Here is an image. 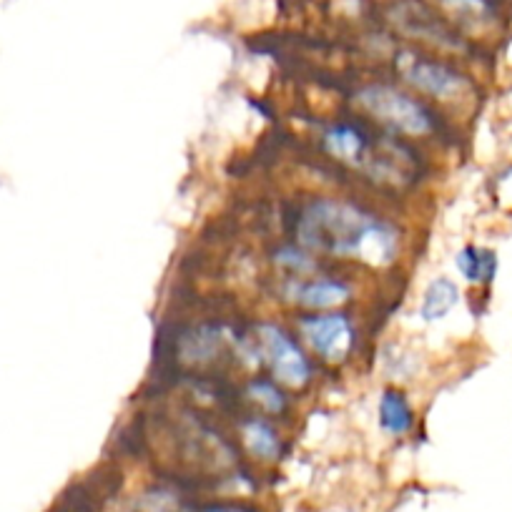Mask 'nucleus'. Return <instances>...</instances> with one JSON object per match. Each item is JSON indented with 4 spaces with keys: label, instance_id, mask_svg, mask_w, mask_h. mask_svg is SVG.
I'll return each mask as SVG.
<instances>
[{
    "label": "nucleus",
    "instance_id": "obj_3",
    "mask_svg": "<svg viewBox=\"0 0 512 512\" xmlns=\"http://www.w3.org/2000/svg\"><path fill=\"white\" fill-rule=\"evenodd\" d=\"M395 71L405 86L442 106H475L477 83L457 63L440 56H425L415 48H402L395 53Z\"/></svg>",
    "mask_w": 512,
    "mask_h": 512
},
{
    "label": "nucleus",
    "instance_id": "obj_10",
    "mask_svg": "<svg viewBox=\"0 0 512 512\" xmlns=\"http://www.w3.org/2000/svg\"><path fill=\"white\" fill-rule=\"evenodd\" d=\"M462 289L455 279L450 277H437L427 284L425 294H422V307L420 317L425 322H442L452 309L460 304Z\"/></svg>",
    "mask_w": 512,
    "mask_h": 512
},
{
    "label": "nucleus",
    "instance_id": "obj_4",
    "mask_svg": "<svg viewBox=\"0 0 512 512\" xmlns=\"http://www.w3.org/2000/svg\"><path fill=\"white\" fill-rule=\"evenodd\" d=\"M256 354L262 357L272 372L274 382L292 390H302L312 382V359L307 357L304 347L294 334H289L277 324H259L256 327Z\"/></svg>",
    "mask_w": 512,
    "mask_h": 512
},
{
    "label": "nucleus",
    "instance_id": "obj_7",
    "mask_svg": "<svg viewBox=\"0 0 512 512\" xmlns=\"http://www.w3.org/2000/svg\"><path fill=\"white\" fill-rule=\"evenodd\" d=\"M284 297L304 312H332L352 299V284L342 277L314 274L307 279H287Z\"/></svg>",
    "mask_w": 512,
    "mask_h": 512
},
{
    "label": "nucleus",
    "instance_id": "obj_2",
    "mask_svg": "<svg viewBox=\"0 0 512 512\" xmlns=\"http://www.w3.org/2000/svg\"><path fill=\"white\" fill-rule=\"evenodd\" d=\"M352 101L359 113L372 118L377 126H382V131L400 139H425L440 131V113L417 93L392 83H364L354 91Z\"/></svg>",
    "mask_w": 512,
    "mask_h": 512
},
{
    "label": "nucleus",
    "instance_id": "obj_9",
    "mask_svg": "<svg viewBox=\"0 0 512 512\" xmlns=\"http://www.w3.org/2000/svg\"><path fill=\"white\" fill-rule=\"evenodd\" d=\"M241 442H244L246 452L259 462H277L282 457V437H279L277 427L264 417H249L241 425Z\"/></svg>",
    "mask_w": 512,
    "mask_h": 512
},
{
    "label": "nucleus",
    "instance_id": "obj_12",
    "mask_svg": "<svg viewBox=\"0 0 512 512\" xmlns=\"http://www.w3.org/2000/svg\"><path fill=\"white\" fill-rule=\"evenodd\" d=\"M272 262L274 267L279 269V272L287 274V279H307V277H314L319 269V262L317 256L309 254L307 249H302V246L294 241V244H282L274 249L272 254Z\"/></svg>",
    "mask_w": 512,
    "mask_h": 512
},
{
    "label": "nucleus",
    "instance_id": "obj_11",
    "mask_svg": "<svg viewBox=\"0 0 512 512\" xmlns=\"http://www.w3.org/2000/svg\"><path fill=\"white\" fill-rule=\"evenodd\" d=\"M379 425L387 435L402 437L415 427V410L402 390H387L379 397Z\"/></svg>",
    "mask_w": 512,
    "mask_h": 512
},
{
    "label": "nucleus",
    "instance_id": "obj_6",
    "mask_svg": "<svg viewBox=\"0 0 512 512\" xmlns=\"http://www.w3.org/2000/svg\"><path fill=\"white\" fill-rule=\"evenodd\" d=\"M437 16L470 41H487L502 28L497 0H430Z\"/></svg>",
    "mask_w": 512,
    "mask_h": 512
},
{
    "label": "nucleus",
    "instance_id": "obj_1",
    "mask_svg": "<svg viewBox=\"0 0 512 512\" xmlns=\"http://www.w3.org/2000/svg\"><path fill=\"white\" fill-rule=\"evenodd\" d=\"M294 239L309 254L390 267L400 254V231L344 196H317L299 209Z\"/></svg>",
    "mask_w": 512,
    "mask_h": 512
},
{
    "label": "nucleus",
    "instance_id": "obj_13",
    "mask_svg": "<svg viewBox=\"0 0 512 512\" xmlns=\"http://www.w3.org/2000/svg\"><path fill=\"white\" fill-rule=\"evenodd\" d=\"M246 397H249L259 410L267 412V415L272 417L284 415V412L289 410L287 395L279 390V382H274V379H267V377L249 379V384H246Z\"/></svg>",
    "mask_w": 512,
    "mask_h": 512
},
{
    "label": "nucleus",
    "instance_id": "obj_14",
    "mask_svg": "<svg viewBox=\"0 0 512 512\" xmlns=\"http://www.w3.org/2000/svg\"><path fill=\"white\" fill-rule=\"evenodd\" d=\"M201 512H256L251 505L244 502H214V505H206Z\"/></svg>",
    "mask_w": 512,
    "mask_h": 512
},
{
    "label": "nucleus",
    "instance_id": "obj_5",
    "mask_svg": "<svg viewBox=\"0 0 512 512\" xmlns=\"http://www.w3.org/2000/svg\"><path fill=\"white\" fill-rule=\"evenodd\" d=\"M302 342L327 364L347 362L357 344V327L344 312H309L297 319Z\"/></svg>",
    "mask_w": 512,
    "mask_h": 512
},
{
    "label": "nucleus",
    "instance_id": "obj_8",
    "mask_svg": "<svg viewBox=\"0 0 512 512\" xmlns=\"http://www.w3.org/2000/svg\"><path fill=\"white\" fill-rule=\"evenodd\" d=\"M455 267L460 277L472 287H492L500 272V256L495 249L482 244H465L455 256Z\"/></svg>",
    "mask_w": 512,
    "mask_h": 512
}]
</instances>
